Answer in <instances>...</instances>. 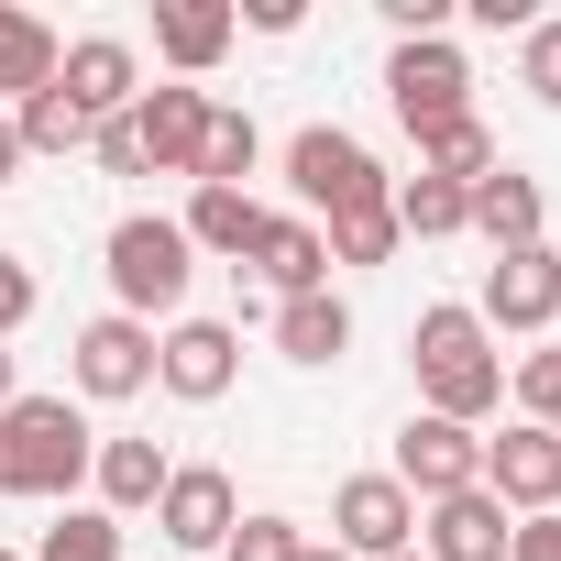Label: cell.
<instances>
[{"instance_id": "6da1fadb", "label": "cell", "mask_w": 561, "mask_h": 561, "mask_svg": "<svg viewBox=\"0 0 561 561\" xmlns=\"http://www.w3.org/2000/svg\"><path fill=\"white\" fill-rule=\"evenodd\" d=\"M408 353H419L430 419H462V430H473L484 408H506V353H495V331H484L473 309H419Z\"/></svg>"}, {"instance_id": "7a4b0ae2", "label": "cell", "mask_w": 561, "mask_h": 561, "mask_svg": "<svg viewBox=\"0 0 561 561\" xmlns=\"http://www.w3.org/2000/svg\"><path fill=\"white\" fill-rule=\"evenodd\" d=\"M89 419L67 408V397H12L0 408V495H34V506H56V495H78L89 484Z\"/></svg>"}, {"instance_id": "3957f363", "label": "cell", "mask_w": 561, "mask_h": 561, "mask_svg": "<svg viewBox=\"0 0 561 561\" xmlns=\"http://www.w3.org/2000/svg\"><path fill=\"white\" fill-rule=\"evenodd\" d=\"M100 264H111V298H122V320H165L176 298H187V275H198V253H187V231L176 220H154V209H133V220H111V242H100Z\"/></svg>"}, {"instance_id": "277c9868", "label": "cell", "mask_w": 561, "mask_h": 561, "mask_svg": "<svg viewBox=\"0 0 561 561\" xmlns=\"http://www.w3.org/2000/svg\"><path fill=\"white\" fill-rule=\"evenodd\" d=\"M287 187H298V220H320V231H331V220H353V209H375V198H386L397 176H386V165H375V154L353 144V133H331V122H309V133L287 144Z\"/></svg>"}, {"instance_id": "5b68a950", "label": "cell", "mask_w": 561, "mask_h": 561, "mask_svg": "<svg viewBox=\"0 0 561 561\" xmlns=\"http://www.w3.org/2000/svg\"><path fill=\"white\" fill-rule=\"evenodd\" d=\"M386 111H397L419 144L451 133V122H473V67H462V45H451V34L397 45V56H386Z\"/></svg>"}, {"instance_id": "8992f818", "label": "cell", "mask_w": 561, "mask_h": 561, "mask_svg": "<svg viewBox=\"0 0 561 561\" xmlns=\"http://www.w3.org/2000/svg\"><path fill=\"white\" fill-rule=\"evenodd\" d=\"M331 550H353V561L419 550V495H408L397 473H353V484L331 495Z\"/></svg>"}, {"instance_id": "52a82bcc", "label": "cell", "mask_w": 561, "mask_h": 561, "mask_svg": "<svg viewBox=\"0 0 561 561\" xmlns=\"http://www.w3.org/2000/svg\"><path fill=\"white\" fill-rule=\"evenodd\" d=\"M397 484H408L419 506H440V495H473V484H484V440H473L462 419H430V408H419V419L397 430Z\"/></svg>"}, {"instance_id": "ba28073f", "label": "cell", "mask_w": 561, "mask_h": 561, "mask_svg": "<svg viewBox=\"0 0 561 561\" xmlns=\"http://www.w3.org/2000/svg\"><path fill=\"white\" fill-rule=\"evenodd\" d=\"M231 375H242V331H231V320H176V331L154 342V386L187 397V408H220Z\"/></svg>"}, {"instance_id": "9c48e42d", "label": "cell", "mask_w": 561, "mask_h": 561, "mask_svg": "<svg viewBox=\"0 0 561 561\" xmlns=\"http://www.w3.org/2000/svg\"><path fill=\"white\" fill-rule=\"evenodd\" d=\"M473 320H484V331H550V320H561V253H550V242L495 253V264H484Z\"/></svg>"}, {"instance_id": "30bf717a", "label": "cell", "mask_w": 561, "mask_h": 561, "mask_svg": "<svg viewBox=\"0 0 561 561\" xmlns=\"http://www.w3.org/2000/svg\"><path fill=\"white\" fill-rule=\"evenodd\" d=\"M67 375H78V397H100V408H122V397H144L154 386V331L144 320H89L78 331V353H67Z\"/></svg>"}, {"instance_id": "8fae6325", "label": "cell", "mask_w": 561, "mask_h": 561, "mask_svg": "<svg viewBox=\"0 0 561 561\" xmlns=\"http://www.w3.org/2000/svg\"><path fill=\"white\" fill-rule=\"evenodd\" d=\"M484 495H495L506 517H550V506H561V440H550L539 419H517L506 440H484Z\"/></svg>"}, {"instance_id": "7c38bea8", "label": "cell", "mask_w": 561, "mask_h": 561, "mask_svg": "<svg viewBox=\"0 0 561 561\" xmlns=\"http://www.w3.org/2000/svg\"><path fill=\"white\" fill-rule=\"evenodd\" d=\"M56 89H67L89 122H122V111L144 100V56H133L122 34H78V45L56 56Z\"/></svg>"}, {"instance_id": "4fadbf2b", "label": "cell", "mask_w": 561, "mask_h": 561, "mask_svg": "<svg viewBox=\"0 0 561 561\" xmlns=\"http://www.w3.org/2000/svg\"><path fill=\"white\" fill-rule=\"evenodd\" d=\"M154 528H165L176 550H220V539L242 528V495H231V473H209V462H176V473H165V495H154Z\"/></svg>"}, {"instance_id": "5bb4252c", "label": "cell", "mask_w": 561, "mask_h": 561, "mask_svg": "<svg viewBox=\"0 0 561 561\" xmlns=\"http://www.w3.org/2000/svg\"><path fill=\"white\" fill-rule=\"evenodd\" d=\"M506 539H517V517L473 484V495H440V506H419V561H506Z\"/></svg>"}, {"instance_id": "9a60e30c", "label": "cell", "mask_w": 561, "mask_h": 561, "mask_svg": "<svg viewBox=\"0 0 561 561\" xmlns=\"http://www.w3.org/2000/svg\"><path fill=\"white\" fill-rule=\"evenodd\" d=\"M133 133H144V165L154 176H187L198 165V133H209V89H187V78L176 89H144L133 100Z\"/></svg>"}, {"instance_id": "2e32d148", "label": "cell", "mask_w": 561, "mask_h": 561, "mask_svg": "<svg viewBox=\"0 0 561 561\" xmlns=\"http://www.w3.org/2000/svg\"><path fill=\"white\" fill-rule=\"evenodd\" d=\"M242 264L264 275L275 298H309V287H331V242H320V220H298V209H287V220L264 209V231H253V253H242Z\"/></svg>"}, {"instance_id": "e0dca14e", "label": "cell", "mask_w": 561, "mask_h": 561, "mask_svg": "<svg viewBox=\"0 0 561 561\" xmlns=\"http://www.w3.org/2000/svg\"><path fill=\"white\" fill-rule=\"evenodd\" d=\"M231 0H154V56L176 67V78H209L220 56H231Z\"/></svg>"}, {"instance_id": "ac0fdd59", "label": "cell", "mask_w": 561, "mask_h": 561, "mask_svg": "<svg viewBox=\"0 0 561 561\" xmlns=\"http://www.w3.org/2000/svg\"><path fill=\"white\" fill-rule=\"evenodd\" d=\"M462 231H484L495 253H528V242H539V176H517V165L473 176V198H462Z\"/></svg>"}, {"instance_id": "d6986e66", "label": "cell", "mask_w": 561, "mask_h": 561, "mask_svg": "<svg viewBox=\"0 0 561 561\" xmlns=\"http://www.w3.org/2000/svg\"><path fill=\"white\" fill-rule=\"evenodd\" d=\"M165 440H100L89 451V484H100V517H144L154 495H165Z\"/></svg>"}, {"instance_id": "ffe728a7", "label": "cell", "mask_w": 561, "mask_h": 561, "mask_svg": "<svg viewBox=\"0 0 561 561\" xmlns=\"http://www.w3.org/2000/svg\"><path fill=\"white\" fill-rule=\"evenodd\" d=\"M275 353H287V364H342V353H353V309H342L331 287L275 298Z\"/></svg>"}, {"instance_id": "44dd1931", "label": "cell", "mask_w": 561, "mask_h": 561, "mask_svg": "<svg viewBox=\"0 0 561 561\" xmlns=\"http://www.w3.org/2000/svg\"><path fill=\"white\" fill-rule=\"evenodd\" d=\"M187 253H253V231H264V209H253V187H187Z\"/></svg>"}, {"instance_id": "7402d4cb", "label": "cell", "mask_w": 561, "mask_h": 561, "mask_svg": "<svg viewBox=\"0 0 561 561\" xmlns=\"http://www.w3.org/2000/svg\"><path fill=\"white\" fill-rule=\"evenodd\" d=\"M56 34L34 23V12H12V0H0V100H34V89H56Z\"/></svg>"}, {"instance_id": "603a6c76", "label": "cell", "mask_w": 561, "mask_h": 561, "mask_svg": "<svg viewBox=\"0 0 561 561\" xmlns=\"http://www.w3.org/2000/svg\"><path fill=\"white\" fill-rule=\"evenodd\" d=\"M253 154H264L253 111H220V100H209V133H198V165H187V187H242V176H253Z\"/></svg>"}, {"instance_id": "cb8c5ba5", "label": "cell", "mask_w": 561, "mask_h": 561, "mask_svg": "<svg viewBox=\"0 0 561 561\" xmlns=\"http://www.w3.org/2000/svg\"><path fill=\"white\" fill-rule=\"evenodd\" d=\"M462 198H473V187H451V176H430V165L386 187V209H397L408 242H451V231H462Z\"/></svg>"}, {"instance_id": "d4e9b609", "label": "cell", "mask_w": 561, "mask_h": 561, "mask_svg": "<svg viewBox=\"0 0 561 561\" xmlns=\"http://www.w3.org/2000/svg\"><path fill=\"white\" fill-rule=\"evenodd\" d=\"M12 133H23V154H78L100 122H89L67 89H34V100H12Z\"/></svg>"}, {"instance_id": "484cf974", "label": "cell", "mask_w": 561, "mask_h": 561, "mask_svg": "<svg viewBox=\"0 0 561 561\" xmlns=\"http://www.w3.org/2000/svg\"><path fill=\"white\" fill-rule=\"evenodd\" d=\"M419 165H430V176H451V187H473V176H495V133H484V122H451V133H430V144H419Z\"/></svg>"}, {"instance_id": "4316f807", "label": "cell", "mask_w": 561, "mask_h": 561, "mask_svg": "<svg viewBox=\"0 0 561 561\" xmlns=\"http://www.w3.org/2000/svg\"><path fill=\"white\" fill-rule=\"evenodd\" d=\"M34 561H122V517H100V506H67L56 528H45V550Z\"/></svg>"}, {"instance_id": "83f0119b", "label": "cell", "mask_w": 561, "mask_h": 561, "mask_svg": "<svg viewBox=\"0 0 561 561\" xmlns=\"http://www.w3.org/2000/svg\"><path fill=\"white\" fill-rule=\"evenodd\" d=\"M320 242H331V264H386V253H397L408 231H397V209L375 198V209H353V220H331Z\"/></svg>"}, {"instance_id": "f1b7e54d", "label": "cell", "mask_w": 561, "mask_h": 561, "mask_svg": "<svg viewBox=\"0 0 561 561\" xmlns=\"http://www.w3.org/2000/svg\"><path fill=\"white\" fill-rule=\"evenodd\" d=\"M220 561H309V528H298V517H242V528L220 539Z\"/></svg>"}, {"instance_id": "f546056e", "label": "cell", "mask_w": 561, "mask_h": 561, "mask_svg": "<svg viewBox=\"0 0 561 561\" xmlns=\"http://www.w3.org/2000/svg\"><path fill=\"white\" fill-rule=\"evenodd\" d=\"M517 89H528L539 111H561V23H528V34H517Z\"/></svg>"}, {"instance_id": "4dcf8cb0", "label": "cell", "mask_w": 561, "mask_h": 561, "mask_svg": "<svg viewBox=\"0 0 561 561\" xmlns=\"http://www.w3.org/2000/svg\"><path fill=\"white\" fill-rule=\"evenodd\" d=\"M517 397H528V419L561 440V342H550V353H517Z\"/></svg>"}, {"instance_id": "1f68e13d", "label": "cell", "mask_w": 561, "mask_h": 561, "mask_svg": "<svg viewBox=\"0 0 561 561\" xmlns=\"http://www.w3.org/2000/svg\"><path fill=\"white\" fill-rule=\"evenodd\" d=\"M89 154H100L111 176H154V165H144V133H133V111H122V122H100V133H89Z\"/></svg>"}, {"instance_id": "d6a6232c", "label": "cell", "mask_w": 561, "mask_h": 561, "mask_svg": "<svg viewBox=\"0 0 561 561\" xmlns=\"http://www.w3.org/2000/svg\"><path fill=\"white\" fill-rule=\"evenodd\" d=\"M23 320H34V264H23V253H0V342H12Z\"/></svg>"}, {"instance_id": "836d02e7", "label": "cell", "mask_w": 561, "mask_h": 561, "mask_svg": "<svg viewBox=\"0 0 561 561\" xmlns=\"http://www.w3.org/2000/svg\"><path fill=\"white\" fill-rule=\"evenodd\" d=\"M231 23H253V34H298L309 0H231Z\"/></svg>"}, {"instance_id": "e575fe53", "label": "cell", "mask_w": 561, "mask_h": 561, "mask_svg": "<svg viewBox=\"0 0 561 561\" xmlns=\"http://www.w3.org/2000/svg\"><path fill=\"white\" fill-rule=\"evenodd\" d=\"M506 561H561V517H517V539H506Z\"/></svg>"}, {"instance_id": "d590c367", "label": "cell", "mask_w": 561, "mask_h": 561, "mask_svg": "<svg viewBox=\"0 0 561 561\" xmlns=\"http://www.w3.org/2000/svg\"><path fill=\"white\" fill-rule=\"evenodd\" d=\"M473 23H484V34H528L539 12H528V0H473Z\"/></svg>"}, {"instance_id": "8d00e7d4", "label": "cell", "mask_w": 561, "mask_h": 561, "mask_svg": "<svg viewBox=\"0 0 561 561\" xmlns=\"http://www.w3.org/2000/svg\"><path fill=\"white\" fill-rule=\"evenodd\" d=\"M23 176V133H12V111H0V187Z\"/></svg>"}, {"instance_id": "74e56055", "label": "cell", "mask_w": 561, "mask_h": 561, "mask_svg": "<svg viewBox=\"0 0 561 561\" xmlns=\"http://www.w3.org/2000/svg\"><path fill=\"white\" fill-rule=\"evenodd\" d=\"M0 408H12V342H0Z\"/></svg>"}, {"instance_id": "f35d334b", "label": "cell", "mask_w": 561, "mask_h": 561, "mask_svg": "<svg viewBox=\"0 0 561 561\" xmlns=\"http://www.w3.org/2000/svg\"><path fill=\"white\" fill-rule=\"evenodd\" d=\"M309 561H353V550H320V539H309Z\"/></svg>"}, {"instance_id": "ab89813d", "label": "cell", "mask_w": 561, "mask_h": 561, "mask_svg": "<svg viewBox=\"0 0 561 561\" xmlns=\"http://www.w3.org/2000/svg\"><path fill=\"white\" fill-rule=\"evenodd\" d=\"M0 561H23V550H0Z\"/></svg>"}, {"instance_id": "60d3db41", "label": "cell", "mask_w": 561, "mask_h": 561, "mask_svg": "<svg viewBox=\"0 0 561 561\" xmlns=\"http://www.w3.org/2000/svg\"><path fill=\"white\" fill-rule=\"evenodd\" d=\"M397 561H419V550H397Z\"/></svg>"}, {"instance_id": "b9f144b4", "label": "cell", "mask_w": 561, "mask_h": 561, "mask_svg": "<svg viewBox=\"0 0 561 561\" xmlns=\"http://www.w3.org/2000/svg\"><path fill=\"white\" fill-rule=\"evenodd\" d=\"M550 517H561V506H550Z\"/></svg>"}]
</instances>
